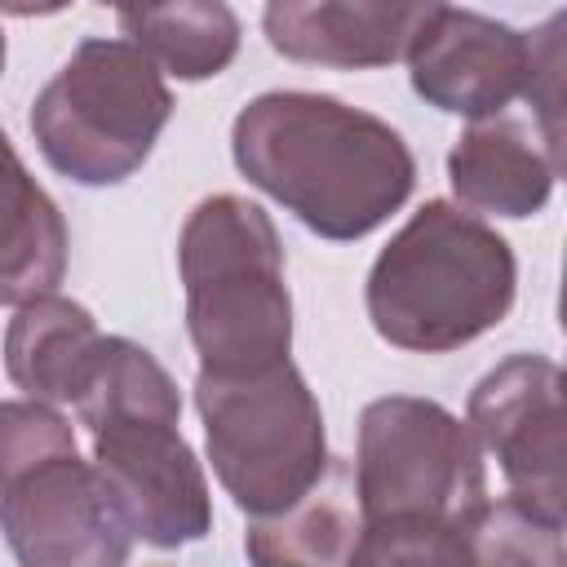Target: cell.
<instances>
[{"instance_id": "6da1fadb", "label": "cell", "mask_w": 567, "mask_h": 567, "mask_svg": "<svg viewBox=\"0 0 567 567\" xmlns=\"http://www.w3.org/2000/svg\"><path fill=\"white\" fill-rule=\"evenodd\" d=\"M235 168L319 239H363L416 186V159L381 115L328 93L279 89L230 124Z\"/></svg>"}, {"instance_id": "7a4b0ae2", "label": "cell", "mask_w": 567, "mask_h": 567, "mask_svg": "<svg viewBox=\"0 0 567 567\" xmlns=\"http://www.w3.org/2000/svg\"><path fill=\"white\" fill-rule=\"evenodd\" d=\"M518 292L505 235L461 204L430 199L377 252L368 270V319L381 341L447 354L492 332Z\"/></svg>"}, {"instance_id": "3957f363", "label": "cell", "mask_w": 567, "mask_h": 567, "mask_svg": "<svg viewBox=\"0 0 567 567\" xmlns=\"http://www.w3.org/2000/svg\"><path fill=\"white\" fill-rule=\"evenodd\" d=\"M177 270L204 377H244L288 359L292 297L284 244L261 204L244 195L199 199L177 239Z\"/></svg>"}, {"instance_id": "277c9868", "label": "cell", "mask_w": 567, "mask_h": 567, "mask_svg": "<svg viewBox=\"0 0 567 567\" xmlns=\"http://www.w3.org/2000/svg\"><path fill=\"white\" fill-rule=\"evenodd\" d=\"M0 532L18 567H124L133 549L71 421L35 399L0 403Z\"/></svg>"}, {"instance_id": "5b68a950", "label": "cell", "mask_w": 567, "mask_h": 567, "mask_svg": "<svg viewBox=\"0 0 567 567\" xmlns=\"http://www.w3.org/2000/svg\"><path fill=\"white\" fill-rule=\"evenodd\" d=\"M173 93L128 40H80L31 102V137L49 168L80 186H115L155 151Z\"/></svg>"}, {"instance_id": "8992f818", "label": "cell", "mask_w": 567, "mask_h": 567, "mask_svg": "<svg viewBox=\"0 0 567 567\" xmlns=\"http://www.w3.org/2000/svg\"><path fill=\"white\" fill-rule=\"evenodd\" d=\"M195 408L217 483L248 518L297 505L328 470V430L292 359L244 377H195Z\"/></svg>"}, {"instance_id": "52a82bcc", "label": "cell", "mask_w": 567, "mask_h": 567, "mask_svg": "<svg viewBox=\"0 0 567 567\" xmlns=\"http://www.w3.org/2000/svg\"><path fill=\"white\" fill-rule=\"evenodd\" d=\"M354 496L363 523L447 518L461 523L487 501L483 452L461 416L434 399L385 394L359 416Z\"/></svg>"}, {"instance_id": "ba28073f", "label": "cell", "mask_w": 567, "mask_h": 567, "mask_svg": "<svg viewBox=\"0 0 567 567\" xmlns=\"http://www.w3.org/2000/svg\"><path fill=\"white\" fill-rule=\"evenodd\" d=\"M173 412H133L97 421L93 470L133 540L177 549L213 532V496L204 465L177 430Z\"/></svg>"}, {"instance_id": "9c48e42d", "label": "cell", "mask_w": 567, "mask_h": 567, "mask_svg": "<svg viewBox=\"0 0 567 567\" xmlns=\"http://www.w3.org/2000/svg\"><path fill=\"white\" fill-rule=\"evenodd\" d=\"M465 425L487 452L518 505L563 523L567 509V416L563 368L545 354L501 359L465 403Z\"/></svg>"}, {"instance_id": "30bf717a", "label": "cell", "mask_w": 567, "mask_h": 567, "mask_svg": "<svg viewBox=\"0 0 567 567\" xmlns=\"http://www.w3.org/2000/svg\"><path fill=\"white\" fill-rule=\"evenodd\" d=\"M532 35L474 9L434 4L430 22L408 49V75L416 97L447 115L496 120L527 89Z\"/></svg>"}, {"instance_id": "8fae6325", "label": "cell", "mask_w": 567, "mask_h": 567, "mask_svg": "<svg viewBox=\"0 0 567 567\" xmlns=\"http://www.w3.org/2000/svg\"><path fill=\"white\" fill-rule=\"evenodd\" d=\"M430 13L434 0H275L261 27L270 49L292 62L363 71L408 58Z\"/></svg>"}, {"instance_id": "7c38bea8", "label": "cell", "mask_w": 567, "mask_h": 567, "mask_svg": "<svg viewBox=\"0 0 567 567\" xmlns=\"http://www.w3.org/2000/svg\"><path fill=\"white\" fill-rule=\"evenodd\" d=\"M558 173L540 133L509 115L470 124L447 151V182L465 213L532 217L549 204Z\"/></svg>"}, {"instance_id": "4fadbf2b", "label": "cell", "mask_w": 567, "mask_h": 567, "mask_svg": "<svg viewBox=\"0 0 567 567\" xmlns=\"http://www.w3.org/2000/svg\"><path fill=\"white\" fill-rule=\"evenodd\" d=\"M102 332L71 297H35L18 306L4 332V372L35 403H75L93 377Z\"/></svg>"}, {"instance_id": "5bb4252c", "label": "cell", "mask_w": 567, "mask_h": 567, "mask_svg": "<svg viewBox=\"0 0 567 567\" xmlns=\"http://www.w3.org/2000/svg\"><path fill=\"white\" fill-rule=\"evenodd\" d=\"M359 536L354 474L346 461H328L323 478L297 505L248 523L244 554L252 567H354Z\"/></svg>"}, {"instance_id": "9a60e30c", "label": "cell", "mask_w": 567, "mask_h": 567, "mask_svg": "<svg viewBox=\"0 0 567 567\" xmlns=\"http://www.w3.org/2000/svg\"><path fill=\"white\" fill-rule=\"evenodd\" d=\"M66 221L0 128V306L49 297L66 275Z\"/></svg>"}, {"instance_id": "2e32d148", "label": "cell", "mask_w": 567, "mask_h": 567, "mask_svg": "<svg viewBox=\"0 0 567 567\" xmlns=\"http://www.w3.org/2000/svg\"><path fill=\"white\" fill-rule=\"evenodd\" d=\"M128 44L142 49L159 75L208 80L230 66L239 53V18L217 0H177V4H133L120 9Z\"/></svg>"}, {"instance_id": "e0dca14e", "label": "cell", "mask_w": 567, "mask_h": 567, "mask_svg": "<svg viewBox=\"0 0 567 567\" xmlns=\"http://www.w3.org/2000/svg\"><path fill=\"white\" fill-rule=\"evenodd\" d=\"M470 567H567L563 563V523H549L518 505L514 496L478 501L461 518Z\"/></svg>"}, {"instance_id": "ac0fdd59", "label": "cell", "mask_w": 567, "mask_h": 567, "mask_svg": "<svg viewBox=\"0 0 567 567\" xmlns=\"http://www.w3.org/2000/svg\"><path fill=\"white\" fill-rule=\"evenodd\" d=\"M354 567H470V545L447 518H381L363 523Z\"/></svg>"}, {"instance_id": "d6986e66", "label": "cell", "mask_w": 567, "mask_h": 567, "mask_svg": "<svg viewBox=\"0 0 567 567\" xmlns=\"http://www.w3.org/2000/svg\"><path fill=\"white\" fill-rule=\"evenodd\" d=\"M563 80H567V13H554L540 31H532V66L523 97L532 102L536 133L558 168H563Z\"/></svg>"}, {"instance_id": "ffe728a7", "label": "cell", "mask_w": 567, "mask_h": 567, "mask_svg": "<svg viewBox=\"0 0 567 567\" xmlns=\"http://www.w3.org/2000/svg\"><path fill=\"white\" fill-rule=\"evenodd\" d=\"M0 71H4V31H0Z\"/></svg>"}]
</instances>
